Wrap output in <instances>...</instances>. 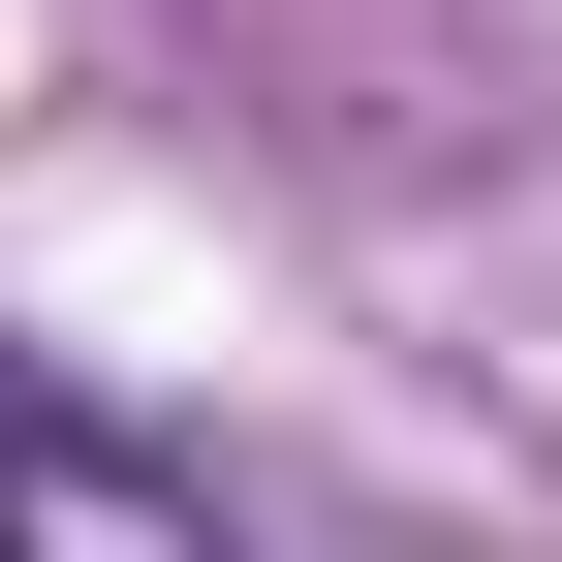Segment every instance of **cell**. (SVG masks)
Returning a JSON list of instances; mask_svg holds the SVG:
<instances>
[{
    "label": "cell",
    "instance_id": "cell-1",
    "mask_svg": "<svg viewBox=\"0 0 562 562\" xmlns=\"http://www.w3.org/2000/svg\"><path fill=\"white\" fill-rule=\"evenodd\" d=\"M0 562H250V501L188 438H125L63 344H0Z\"/></svg>",
    "mask_w": 562,
    "mask_h": 562
}]
</instances>
